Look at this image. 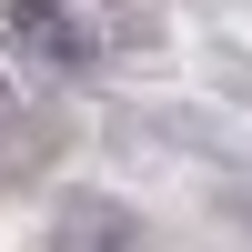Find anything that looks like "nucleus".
I'll use <instances>...</instances> for the list:
<instances>
[{
  "mask_svg": "<svg viewBox=\"0 0 252 252\" xmlns=\"http://www.w3.org/2000/svg\"><path fill=\"white\" fill-rule=\"evenodd\" d=\"M0 40H10L31 71H91L111 40L81 0H0Z\"/></svg>",
  "mask_w": 252,
  "mask_h": 252,
  "instance_id": "nucleus-1",
  "label": "nucleus"
},
{
  "mask_svg": "<svg viewBox=\"0 0 252 252\" xmlns=\"http://www.w3.org/2000/svg\"><path fill=\"white\" fill-rule=\"evenodd\" d=\"M61 242L71 252H141V222L111 212V202H71V212H61Z\"/></svg>",
  "mask_w": 252,
  "mask_h": 252,
  "instance_id": "nucleus-2",
  "label": "nucleus"
}]
</instances>
